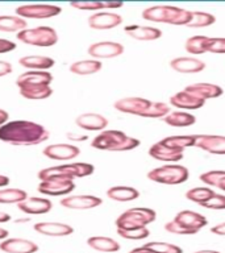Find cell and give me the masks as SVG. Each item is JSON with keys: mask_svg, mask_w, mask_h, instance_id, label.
Masks as SVG:
<instances>
[{"mask_svg": "<svg viewBox=\"0 0 225 253\" xmlns=\"http://www.w3.org/2000/svg\"><path fill=\"white\" fill-rule=\"evenodd\" d=\"M49 130L31 120H12L0 126V141L15 146H33L47 141Z\"/></svg>", "mask_w": 225, "mask_h": 253, "instance_id": "6da1fadb", "label": "cell"}, {"mask_svg": "<svg viewBox=\"0 0 225 253\" xmlns=\"http://www.w3.org/2000/svg\"><path fill=\"white\" fill-rule=\"evenodd\" d=\"M140 145V140L130 137L121 130L106 129L92 138L91 146L94 149L106 152H128L136 149Z\"/></svg>", "mask_w": 225, "mask_h": 253, "instance_id": "7a4b0ae2", "label": "cell"}, {"mask_svg": "<svg viewBox=\"0 0 225 253\" xmlns=\"http://www.w3.org/2000/svg\"><path fill=\"white\" fill-rule=\"evenodd\" d=\"M95 166L87 162H73V164H62V165L51 166L46 169L39 170L37 173L39 181H49V179H65V181H74L75 178L88 177L94 174Z\"/></svg>", "mask_w": 225, "mask_h": 253, "instance_id": "3957f363", "label": "cell"}, {"mask_svg": "<svg viewBox=\"0 0 225 253\" xmlns=\"http://www.w3.org/2000/svg\"><path fill=\"white\" fill-rule=\"evenodd\" d=\"M142 17L154 23L171 24V25H188L192 11L182 9L171 5H154L142 11Z\"/></svg>", "mask_w": 225, "mask_h": 253, "instance_id": "277c9868", "label": "cell"}, {"mask_svg": "<svg viewBox=\"0 0 225 253\" xmlns=\"http://www.w3.org/2000/svg\"><path fill=\"white\" fill-rule=\"evenodd\" d=\"M207 224L208 220L201 213L185 210L178 212L173 220L166 223L165 229L174 235H195Z\"/></svg>", "mask_w": 225, "mask_h": 253, "instance_id": "5b68a950", "label": "cell"}, {"mask_svg": "<svg viewBox=\"0 0 225 253\" xmlns=\"http://www.w3.org/2000/svg\"><path fill=\"white\" fill-rule=\"evenodd\" d=\"M16 39L25 45L37 47H50L58 42V33L54 28L41 25L36 28H27L16 33Z\"/></svg>", "mask_w": 225, "mask_h": 253, "instance_id": "8992f818", "label": "cell"}, {"mask_svg": "<svg viewBox=\"0 0 225 253\" xmlns=\"http://www.w3.org/2000/svg\"><path fill=\"white\" fill-rule=\"evenodd\" d=\"M157 219L155 211L148 207H133L118 215L114 224L116 229H134L148 227Z\"/></svg>", "mask_w": 225, "mask_h": 253, "instance_id": "52a82bcc", "label": "cell"}, {"mask_svg": "<svg viewBox=\"0 0 225 253\" xmlns=\"http://www.w3.org/2000/svg\"><path fill=\"white\" fill-rule=\"evenodd\" d=\"M188 169L182 165H169L159 166L155 169H151L148 173V178L150 181L162 185H181L188 179Z\"/></svg>", "mask_w": 225, "mask_h": 253, "instance_id": "ba28073f", "label": "cell"}, {"mask_svg": "<svg viewBox=\"0 0 225 253\" xmlns=\"http://www.w3.org/2000/svg\"><path fill=\"white\" fill-rule=\"evenodd\" d=\"M62 8L53 4H23L16 8V16H19L21 19H51L55 16L61 15Z\"/></svg>", "mask_w": 225, "mask_h": 253, "instance_id": "9c48e42d", "label": "cell"}, {"mask_svg": "<svg viewBox=\"0 0 225 253\" xmlns=\"http://www.w3.org/2000/svg\"><path fill=\"white\" fill-rule=\"evenodd\" d=\"M87 53L92 59H108L118 57L124 53V46L121 43L113 42V41H100L95 42L88 46Z\"/></svg>", "mask_w": 225, "mask_h": 253, "instance_id": "30bf717a", "label": "cell"}, {"mask_svg": "<svg viewBox=\"0 0 225 253\" xmlns=\"http://www.w3.org/2000/svg\"><path fill=\"white\" fill-rule=\"evenodd\" d=\"M75 189L74 181H65V179H49V181H39L37 190L39 194L47 197H63Z\"/></svg>", "mask_w": 225, "mask_h": 253, "instance_id": "8fae6325", "label": "cell"}, {"mask_svg": "<svg viewBox=\"0 0 225 253\" xmlns=\"http://www.w3.org/2000/svg\"><path fill=\"white\" fill-rule=\"evenodd\" d=\"M43 156L54 161H70L78 157L80 149L74 144H51L43 148Z\"/></svg>", "mask_w": 225, "mask_h": 253, "instance_id": "7c38bea8", "label": "cell"}, {"mask_svg": "<svg viewBox=\"0 0 225 253\" xmlns=\"http://www.w3.org/2000/svg\"><path fill=\"white\" fill-rule=\"evenodd\" d=\"M195 146L211 154H225V136L220 134H195Z\"/></svg>", "mask_w": 225, "mask_h": 253, "instance_id": "4fadbf2b", "label": "cell"}, {"mask_svg": "<svg viewBox=\"0 0 225 253\" xmlns=\"http://www.w3.org/2000/svg\"><path fill=\"white\" fill-rule=\"evenodd\" d=\"M151 104L150 100L144 98H137V96H130V98H122L116 100L113 104L114 110L120 111L122 114H130L141 116L145 114L146 110Z\"/></svg>", "mask_w": 225, "mask_h": 253, "instance_id": "5bb4252c", "label": "cell"}, {"mask_svg": "<svg viewBox=\"0 0 225 253\" xmlns=\"http://www.w3.org/2000/svg\"><path fill=\"white\" fill-rule=\"evenodd\" d=\"M122 23V17L114 12H96L88 17V27L91 29H113Z\"/></svg>", "mask_w": 225, "mask_h": 253, "instance_id": "9a60e30c", "label": "cell"}, {"mask_svg": "<svg viewBox=\"0 0 225 253\" xmlns=\"http://www.w3.org/2000/svg\"><path fill=\"white\" fill-rule=\"evenodd\" d=\"M62 207L70 210H90L102 205V198L95 195H67L59 202Z\"/></svg>", "mask_w": 225, "mask_h": 253, "instance_id": "2e32d148", "label": "cell"}, {"mask_svg": "<svg viewBox=\"0 0 225 253\" xmlns=\"http://www.w3.org/2000/svg\"><path fill=\"white\" fill-rule=\"evenodd\" d=\"M75 124L80 129L88 130V132H103L108 126V120L103 115L95 114V112H86L79 115L75 119Z\"/></svg>", "mask_w": 225, "mask_h": 253, "instance_id": "e0dca14e", "label": "cell"}, {"mask_svg": "<svg viewBox=\"0 0 225 253\" xmlns=\"http://www.w3.org/2000/svg\"><path fill=\"white\" fill-rule=\"evenodd\" d=\"M33 228L39 235L51 237L70 236L74 233V228L71 225L59 223V221H39V223H36Z\"/></svg>", "mask_w": 225, "mask_h": 253, "instance_id": "ac0fdd59", "label": "cell"}, {"mask_svg": "<svg viewBox=\"0 0 225 253\" xmlns=\"http://www.w3.org/2000/svg\"><path fill=\"white\" fill-rule=\"evenodd\" d=\"M17 209L28 215H42L53 209V203L47 198L31 197L17 205Z\"/></svg>", "mask_w": 225, "mask_h": 253, "instance_id": "d6986e66", "label": "cell"}, {"mask_svg": "<svg viewBox=\"0 0 225 253\" xmlns=\"http://www.w3.org/2000/svg\"><path fill=\"white\" fill-rule=\"evenodd\" d=\"M53 75L49 71H36L28 70L23 74H20L16 78V86L17 88L27 86H39V84H51Z\"/></svg>", "mask_w": 225, "mask_h": 253, "instance_id": "ffe728a7", "label": "cell"}, {"mask_svg": "<svg viewBox=\"0 0 225 253\" xmlns=\"http://www.w3.org/2000/svg\"><path fill=\"white\" fill-rule=\"evenodd\" d=\"M0 249L5 253H36L38 245L27 239L9 237L0 243Z\"/></svg>", "mask_w": 225, "mask_h": 253, "instance_id": "44dd1931", "label": "cell"}, {"mask_svg": "<svg viewBox=\"0 0 225 253\" xmlns=\"http://www.w3.org/2000/svg\"><path fill=\"white\" fill-rule=\"evenodd\" d=\"M149 156L155 158L157 161L178 162L185 157V152L169 148V146L163 145L161 141H158L149 148Z\"/></svg>", "mask_w": 225, "mask_h": 253, "instance_id": "7402d4cb", "label": "cell"}, {"mask_svg": "<svg viewBox=\"0 0 225 253\" xmlns=\"http://www.w3.org/2000/svg\"><path fill=\"white\" fill-rule=\"evenodd\" d=\"M170 66L178 73L193 74V73H200L201 70H204L205 63L200 59L193 58V57H178V58L171 59Z\"/></svg>", "mask_w": 225, "mask_h": 253, "instance_id": "603a6c76", "label": "cell"}, {"mask_svg": "<svg viewBox=\"0 0 225 253\" xmlns=\"http://www.w3.org/2000/svg\"><path fill=\"white\" fill-rule=\"evenodd\" d=\"M170 104L181 110H199L205 104V100L199 99L186 90L179 91L170 98Z\"/></svg>", "mask_w": 225, "mask_h": 253, "instance_id": "cb8c5ba5", "label": "cell"}, {"mask_svg": "<svg viewBox=\"0 0 225 253\" xmlns=\"http://www.w3.org/2000/svg\"><path fill=\"white\" fill-rule=\"evenodd\" d=\"M185 90L203 100L219 98L223 95V88L217 84H212V83H193V84L186 87Z\"/></svg>", "mask_w": 225, "mask_h": 253, "instance_id": "d4e9b609", "label": "cell"}, {"mask_svg": "<svg viewBox=\"0 0 225 253\" xmlns=\"http://www.w3.org/2000/svg\"><path fill=\"white\" fill-rule=\"evenodd\" d=\"M20 66L27 70L47 71L55 65V61L47 55H25L19 59Z\"/></svg>", "mask_w": 225, "mask_h": 253, "instance_id": "484cf974", "label": "cell"}, {"mask_svg": "<svg viewBox=\"0 0 225 253\" xmlns=\"http://www.w3.org/2000/svg\"><path fill=\"white\" fill-rule=\"evenodd\" d=\"M124 31L129 37L138 41H153L162 37V32L158 28L145 25H126Z\"/></svg>", "mask_w": 225, "mask_h": 253, "instance_id": "4316f807", "label": "cell"}, {"mask_svg": "<svg viewBox=\"0 0 225 253\" xmlns=\"http://www.w3.org/2000/svg\"><path fill=\"white\" fill-rule=\"evenodd\" d=\"M87 245L98 252L113 253L120 251V244L112 237L107 236H91L87 239Z\"/></svg>", "mask_w": 225, "mask_h": 253, "instance_id": "83f0119b", "label": "cell"}, {"mask_svg": "<svg viewBox=\"0 0 225 253\" xmlns=\"http://www.w3.org/2000/svg\"><path fill=\"white\" fill-rule=\"evenodd\" d=\"M20 95L28 100H45L53 95V88L50 84H39V86H27L19 88Z\"/></svg>", "mask_w": 225, "mask_h": 253, "instance_id": "f1b7e54d", "label": "cell"}, {"mask_svg": "<svg viewBox=\"0 0 225 253\" xmlns=\"http://www.w3.org/2000/svg\"><path fill=\"white\" fill-rule=\"evenodd\" d=\"M102 62L98 59H82V61H76L73 62L69 67V70L75 75H92L95 73L102 70Z\"/></svg>", "mask_w": 225, "mask_h": 253, "instance_id": "f546056e", "label": "cell"}, {"mask_svg": "<svg viewBox=\"0 0 225 253\" xmlns=\"http://www.w3.org/2000/svg\"><path fill=\"white\" fill-rule=\"evenodd\" d=\"M107 197L114 202H129L137 199L140 193L130 186H113L107 190Z\"/></svg>", "mask_w": 225, "mask_h": 253, "instance_id": "4dcf8cb0", "label": "cell"}, {"mask_svg": "<svg viewBox=\"0 0 225 253\" xmlns=\"http://www.w3.org/2000/svg\"><path fill=\"white\" fill-rule=\"evenodd\" d=\"M28 23L24 19L16 15H0V32L12 33L27 29Z\"/></svg>", "mask_w": 225, "mask_h": 253, "instance_id": "1f68e13d", "label": "cell"}, {"mask_svg": "<svg viewBox=\"0 0 225 253\" xmlns=\"http://www.w3.org/2000/svg\"><path fill=\"white\" fill-rule=\"evenodd\" d=\"M163 122L166 124H169L171 126H189L196 123V118L193 115L188 114V112H185V111H174V112H170L167 116L163 118Z\"/></svg>", "mask_w": 225, "mask_h": 253, "instance_id": "d6a6232c", "label": "cell"}, {"mask_svg": "<svg viewBox=\"0 0 225 253\" xmlns=\"http://www.w3.org/2000/svg\"><path fill=\"white\" fill-rule=\"evenodd\" d=\"M161 142L163 145L185 152L186 148L195 146V134H181V136H169L162 138Z\"/></svg>", "mask_w": 225, "mask_h": 253, "instance_id": "836d02e7", "label": "cell"}, {"mask_svg": "<svg viewBox=\"0 0 225 253\" xmlns=\"http://www.w3.org/2000/svg\"><path fill=\"white\" fill-rule=\"evenodd\" d=\"M28 198L25 190L15 187H3L0 189V205H19Z\"/></svg>", "mask_w": 225, "mask_h": 253, "instance_id": "e575fe53", "label": "cell"}, {"mask_svg": "<svg viewBox=\"0 0 225 253\" xmlns=\"http://www.w3.org/2000/svg\"><path fill=\"white\" fill-rule=\"evenodd\" d=\"M211 37L207 36H192L186 41V50L191 54H204L208 51V45Z\"/></svg>", "mask_w": 225, "mask_h": 253, "instance_id": "d590c367", "label": "cell"}, {"mask_svg": "<svg viewBox=\"0 0 225 253\" xmlns=\"http://www.w3.org/2000/svg\"><path fill=\"white\" fill-rule=\"evenodd\" d=\"M215 194H216L215 193V190H212L211 187H208V186H200V187H193V189H189L188 191L186 193V198H187L188 201L201 206L203 203L209 201Z\"/></svg>", "mask_w": 225, "mask_h": 253, "instance_id": "8d00e7d4", "label": "cell"}, {"mask_svg": "<svg viewBox=\"0 0 225 253\" xmlns=\"http://www.w3.org/2000/svg\"><path fill=\"white\" fill-rule=\"evenodd\" d=\"M216 23V17L208 12L192 11V17L187 27L189 28H205Z\"/></svg>", "mask_w": 225, "mask_h": 253, "instance_id": "74e56055", "label": "cell"}, {"mask_svg": "<svg viewBox=\"0 0 225 253\" xmlns=\"http://www.w3.org/2000/svg\"><path fill=\"white\" fill-rule=\"evenodd\" d=\"M170 114V106L166 103L162 102H151L149 108L146 112L142 115V118H150V119H163L165 116Z\"/></svg>", "mask_w": 225, "mask_h": 253, "instance_id": "f35d334b", "label": "cell"}, {"mask_svg": "<svg viewBox=\"0 0 225 253\" xmlns=\"http://www.w3.org/2000/svg\"><path fill=\"white\" fill-rule=\"evenodd\" d=\"M118 236L122 239H128V240H144L146 237H149L150 231L148 227H142V228H134V229H117Z\"/></svg>", "mask_w": 225, "mask_h": 253, "instance_id": "ab89813d", "label": "cell"}, {"mask_svg": "<svg viewBox=\"0 0 225 253\" xmlns=\"http://www.w3.org/2000/svg\"><path fill=\"white\" fill-rule=\"evenodd\" d=\"M145 245L155 253H183L182 248H179L178 245L163 243V241H151V243H146Z\"/></svg>", "mask_w": 225, "mask_h": 253, "instance_id": "60d3db41", "label": "cell"}, {"mask_svg": "<svg viewBox=\"0 0 225 253\" xmlns=\"http://www.w3.org/2000/svg\"><path fill=\"white\" fill-rule=\"evenodd\" d=\"M225 177V170H211V171H205L200 175V181L203 183L212 187H217V183L220 179Z\"/></svg>", "mask_w": 225, "mask_h": 253, "instance_id": "b9f144b4", "label": "cell"}, {"mask_svg": "<svg viewBox=\"0 0 225 253\" xmlns=\"http://www.w3.org/2000/svg\"><path fill=\"white\" fill-rule=\"evenodd\" d=\"M73 8L80 9V11H99V9H106L104 1H73L70 3Z\"/></svg>", "mask_w": 225, "mask_h": 253, "instance_id": "7bdbcfd3", "label": "cell"}, {"mask_svg": "<svg viewBox=\"0 0 225 253\" xmlns=\"http://www.w3.org/2000/svg\"><path fill=\"white\" fill-rule=\"evenodd\" d=\"M208 51L213 54H225V37H211Z\"/></svg>", "mask_w": 225, "mask_h": 253, "instance_id": "ee69618b", "label": "cell"}, {"mask_svg": "<svg viewBox=\"0 0 225 253\" xmlns=\"http://www.w3.org/2000/svg\"><path fill=\"white\" fill-rule=\"evenodd\" d=\"M201 207L209 210H225V195L221 194H215L209 201L201 205Z\"/></svg>", "mask_w": 225, "mask_h": 253, "instance_id": "f6af8a7d", "label": "cell"}, {"mask_svg": "<svg viewBox=\"0 0 225 253\" xmlns=\"http://www.w3.org/2000/svg\"><path fill=\"white\" fill-rule=\"evenodd\" d=\"M16 49V43L11 40L7 39H0V54L3 53H9V51L15 50Z\"/></svg>", "mask_w": 225, "mask_h": 253, "instance_id": "bcb514c9", "label": "cell"}, {"mask_svg": "<svg viewBox=\"0 0 225 253\" xmlns=\"http://www.w3.org/2000/svg\"><path fill=\"white\" fill-rule=\"evenodd\" d=\"M13 71V66L11 62L8 61H0V77H5V75L11 74Z\"/></svg>", "mask_w": 225, "mask_h": 253, "instance_id": "7dc6e473", "label": "cell"}, {"mask_svg": "<svg viewBox=\"0 0 225 253\" xmlns=\"http://www.w3.org/2000/svg\"><path fill=\"white\" fill-rule=\"evenodd\" d=\"M211 232L213 235H219V236H225V221L224 223H220V224L213 225L211 228Z\"/></svg>", "mask_w": 225, "mask_h": 253, "instance_id": "c3c4849f", "label": "cell"}, {"mask_svg": "<svg viewBox=\"0 0 225 253\" xmlns=\"http://www.w3.org/2000/svg\"><path fill=\"white\" fill-rule=\"evenodd\" d=\"M66 136L71 141H86L87 138H88V136H86V134H75L71 133V132H67Z\"/></svg>", "mask_w": 225, "mask_h": 253, "instance_id": "681fc988", "label": "cell"}, {"mask_svg": "<svg viewBox=\"0 0 225 253\" xmlns=\"http://www.w3.org/2000/svg\"><path fill=\"white\" fill-rule=\"evenodd\" d=\"M8 122H9V114L3 108H0V126H3Z\"/></svg>", "mask_w": 225, "mask_h": 253, "instance_id": "f907efd6", "label": "cell"}, {"mask_svg": "<svg viewBox=\"0 0 225 253\" xmlns=\"http://www.w3.org/2000/svg\"><path fill=\"white\" fill-rule=\"evenodd\" d=\"M128 253H155L154 251H151L150 248H148L146 245H142V247H137V248L132 249Z\"/></svg>", "mask_w": 225, "mask_h": 253, "instance_id": "816d5d0a", "label": "cell"}, {"mask_svg": "<svg viewBox=\"0 0 225 253\" xmlns=\"http://www.w3.org/2000/svg\"><path fill=\"white\" fill-rule=\"evenodd\" d=\"M124 4L122 3H114V1H104V8L106 9H116V8H121Z\"/></svg>", "mask_w": 225, "mask_h": 253, "instance_id": "f5cc1de1", "label": "cell"}, {"mask_svg": "<svg viewBox=\"0 0 225 253\" xmlns=\"http://www.w3.org/2000/svg\"><path fill=\"white\" fill-rule=\"evenodd\" d=\"M9 182H11L9 177H7V175H3V174H0V189L7 187V186L9 185Z\"/></svg>", "mask_w": 225, "mask_h": 253, "instance_id": "db71d44e", "label": "cell"}, {"mask_svg": "<svg viewBox=\"0 0 225 253\" xmlns=\"http://www.w3.org/2000/svg\"><path fill=\"white\" fill-rule=\"evenodd\" d=\"M9 220H11V215L4 211H0V223H7Z\"/></svg>", "mask_w": 225, "mask_h": 253, "instance_id": "11a10c76", "label": "cell"}, {"mask_svg": "<svg viewBox=\"0 0 225 253\" xmlns=\"http://www.w3.org/2000/svg\"><path fill=\"white\" fill-rule=\"evenodd\" d=\"M8 235H9V233H8L7 229L1 228V227H0V241H3V240H5V239H8Z\"/></svg>", "mask_w": 225, "mask_h": 253, "instance_id": "9f6ffc18", "label": "cell"}, {"mask_svg": "<svg viewBox=\"0 0 225 253\" xmlns=\"http://www.w3.org/2000/svg\"><path fill=\"white\" fill-rule=\"evenodd\" d=\"M193 253H221L219 251H213V249H201V251H196Z\"/></svg>", "mask_w": 225, "mask_h": 253, "instance_id": "6f0895ef", "label": "cell"}, {"mask_svg": "<svg viewBox=\"0 0 225 253\" xmlns=\"http://www.w3.org/2000/svg\"><path fill=\"white\" fill-rule=\"evenodd\" d=\"M217 189L223 190V191H225V177L223 178V179H220V182L217 183Z\"/></svg>", "mask_w": 225, "mask_h": 253, "instance_id": "680465c9", "label": "cell"}]
</instances>
